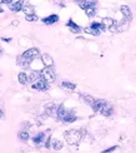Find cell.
Returning a JSON list of instances; mask_svg holds the SVG:
<instances>
[{"label":"cell","mask_w":136,"mask_h":153,"mask_svg":"<svg viewBox=\"0 0 136 153\" xmlns=\"http://www.w3.org/2000/svg\"><path fill=\"white\" fill-rule=\"evenodd\" d=\"M57 118L68 123H73L76 120L75 112L73 109H66L64 105H59V108H57Z\"/></svg>","instance_id":"obj_1"},{"label":"cell","mask_w":136,"mask_h":153,"mask_svg":"<svg viewBox=\"0 0 136 153\" xmlns=\"http://www.w3.org/2000/svg\"><path fill=\"white\" fill-rule=\"evenodd\" d=\"M81 139V132L77 131V129H71V131H68L65 133V141L68 142V144H77L80 142Z\"/></svg>","instance_id":"obj_2"},{"label":"cell","mask_w":136,"mask_h":153,"mask_svg":"<svg viewBox=\"0 0 136 153\" xmlns=\"http://www.w3.org/2000/svg\"><path fill=\"white\" fill-rule=\"evenodd\" d=\"M40 75H41V78L44 80H46L48 83H54L56 79V74L53 69H51V67H46L45 69H43Z\"/></svg>","instance_id":"obj_3"},{"label":"cell","mask_w":136,"mask_h":153,"mask_svg":"<svg viewBox=\"0 0 136 153\" xmlns=\"http://www.w3.org/2000/svg\"><path fill=\"white\" fill-rule=\"evenodd\" d=\"M37 55H39V49H37V48H30V49L25 50V52L23 53L24 58H26V59H29V60L34 59L35 56H37Z\"/></svg>","instance_id":"obj_4"},{"label":"cell","mask_w":136,"mask_h":153,"mask_svg":"<svg viewBox=\"0 0 136 153\" xmlns=\"http://www.w3.org/2000/svg\"><path fill=\"white\" fill-rule=\"evenodd\" d=\"M33 87L34 89H37V91H46L48 89V82L44 80L43 78L41 79H37L35 83H33Z\"/></svg>","instance_id":"obj_5"},{"label":"cell","mask_w":136,"mask_h":153,"mask_svg":"<svg viewBox=\"0 0 136 153\" xmlns=\"http://www.w3.org/2000/svg\"><path fill=\"white\" fill-rule=\"evenodd\" d=\"M57 108L59 107H56L54 103H50L45 107V112H46V114L50 117H57Z\"/></svg>","instance_id":"obj_6"},{"label":"cell","mask_w":136,"mask_h":153,"mask_svg":"<svg viewBox=\"0 0 136 153\" xmlns=\"http://www.w3.org/2000/svg\"><path fill=\"white\" fill-rule=\"evenodd\" d=\"M106 104V102L104 100V99H95V102H94V104L91 105L93 107V109L95 111V112H100L101 109H102V107Z\"/></svg>","instance_id":"obj_7"},{"label":"cell","mask_w":136,"mask_h":153,"mask_svg":"<svg viewBox=\"0 0 136 153\" xmlns=\"http://www.w3.org/2000/svg\"><path fill=\"white\" fill-rule=\"evenodd\" d=\"M23 4H24V0H18L16 3H11L9 5V9L11 11H19V10H21Z\"/></svg>","instance_id":"obj_8"},{"label":"cell","mask_w":136,"mask_h":153,"mask_svg":"<svg viewBox=\"0 0 136 153\" xmlns=\"http://www.w3.org/2000/svg\"><path fill=\"white\" fill-rule=\"evenodd\" d=\"M100 113L102 114V116H105V117H109V116H111V114H112V107L110 105L109 103H106L105 105L102 107V109L100 111Z\"/></svg>","instance_id":"obj_9"},{"label":"cell","mask_w":136,"mask_h":153,"mask_svg":"<svg viewBox=\"0 0 136 153\" xmlns=\"http://www.w3.org/2000/svg\"><path fill=\"white\" fill-rule=\"evenodd\" d=\"M41 60H43V63H44L45 67H51V65L54 64L53 58H51L49 54H43V55H41Z\"/></svg>","instance_id":"obj_10"},{"label":"cell","mask_w":136,"mask_h":153,"mask_svg":"<svg viewBox=\"0 0 136 153\" xmlns=\"http://www.w3.org/2000/svg\"><path fill=\"white\" fill-rule=\"evenodd\" d=\"M120 10H121V13H122V14H124V16L127 19V20H130V19H131V16H132L130 8H129L127 5H122L121 8H120Z\"/></svg>","instance_id":"obj_11"},{"label":"cell","mask_w":136,"mask_h":153,"mask_svg":"<svg viewBox=\"0 0 136 153\" xmlns=\"http://www.w3.org/2000/svg\"><path fill=\"white\" fill-rule=\"evenodd\" d=\"M57 20H59V16L57 15H50V16H46V18H44L43 19V22L45 23V24H48V25H50V24H55Z\"/></svg>","instance_id":"obj_12"},{"label":"cell","mask_w":136,"mask_h":153,"mask_svg":"<svg viewBox=\"0 0 136 153\" xmlns=\"http://www.w3.org/2000/svg\"><path fill=\"white\" fill-rule=\"evenodd\" d=\"M51 148H54L55 151H59L62 148V143L59 139H51Z\"/></svg>","instance_id":"obj_13"},{"label":"cell","mask_w":136,"mask_h":153,"mask_svg":"<svg viewBox=\"0 0 136 153\" xmlns=\"http://www.w3.org/2000/svg\"><path fill=\"white\" fill-rule=\"evenodd\" d=\"M44 138H45V134L43 132H40V133H37V134L33 138V141H34L35 144H41L44 142Z\"/></svg>","instance_id":"obj_14"},{"label":"cell","mask_w":136,"mask_h":153,"mask_svg":"<svg viewBox=\"0 0 136 153\" xmlns=\"http://www.w3.org/2000/svg\"><path fill=\"white\" fill-rule=\"evenodd\" d=\"M68 27L71 29V31H73V33H79V31H81L80 27H79V25H76V24H75L73 20L68 22Z\"/></svg>","instance_id":"obj_15"},{"label":"cell","mask_w":136,"mask_h":153,"mask_svg":"<svg viewBox=\"0 0 136 153\" xmlns=\"http://www.w3.org/2000/svg\"><path fill=\"white\" fill-rule=\"evenodd\" d=\"M18 79H19V82H20V84H26L28 83V80H29V78H28V75L25 74L24 72H21V73H19V75H18Z\"/></svg>","instance_id":"obj_16"},{"label":"cell","mask_w":136,"mask_h":153,"mask_svg":"<svg viewBox=\"0 0 136 153\" xmlns=\"http://www.w3.org/2000/svg\"><path fill=\"white\" fill-rule=\"evenodd\" d=\"M85 13H86V15L89 18H94L96 15V9H95V6H90V8L85 9Z\"/></svg>","instance_id":"obj_17"},{"label":"cell","mask_w":136,"mask_h":153,"mask_svg":"<svg viewBox=\"0 0 136 153\" xmlns=\"http://www.w3.org/2000/svg\"><path fill=\"white\" fill-rule=\"evenodd\" d=\"M61 87L69 89V91H74V89L76 88V85L74 84V83H70V82H62L61 83Z\"/></svg>","instance_id":"obj_18"},{"label":"cell","mask_w":136,"mask_h":153,"mask_svg":"<svg viewBox=\"0 0 136 153\" xmlns=\"http://www.w3.org/2000/svg\"><path fill=\"white\" fill-rule=\"evenodd\" d=\"M81 98L86 102L87 104H90V105H93L94 104V102H95V99L91 97V95H87V94H84V95H81Z\"/></svg>","instance_id":"obj_19"},{"label":"cell","mask_w":136,"mask_h":153,"mask_svg":"<svg viewBox=\"0 0 136 153\" xmlns=\"http://www.w3.org/2000/svg\"><path fill=\"white\" fill-rule=\"evenodd\" d=\"M102 24L105 25V28H111L112 25L115 24V22L112 20V19H110V18H105V19H102Z\"/></svg>","instance_id":"obj_20"},{"label":"cell","mask_w":136,"mask_h":153,"mask_svg":"<svg viewBox=\"0 0 136 153\" xmlns=\"http://www.w3.org/2000/svg\"><path fill=\"white\" fill-rule=\"evenodd\" d=\"M90 27L94 28V29H96V30H99V31H101V30L105 29V25H104L102 23H93L91 25H90Z\"/></svg>","instance_id":"obj_21"},{"label":"cell","mask_w":136,"mask_h":153,"mask_svg":"<svg viewBox=\"0 0 136 153\" xmlns=\"http://www.w3.org/2000/svg\"><path fill=\"white\" fill-rule=\"evenodd\" d=\"M85 31H86V33H89V34L95 35V36H98V35L100 34L99 30H96V29H94V28H91V27H87V28L85 29Z\"/></svg>","instance_id":"obj_22"},{"label":"cell","mask_w":136,"mask_h":153,"mask_svg":"<svg viewBox=\"0 0 136 153\" xmlns=\"http://www.w3.org/2000/svg\"><path fill=\"white\" fill-rule=\"evenodd\" d=\"M19 139H21V141H28L29 139V134H28V132H25V131H21L20 133H19Z\"/></svg>","instance_id":"obj_23"},{"label":"cell","mask_w":136,"mask_h":153,"mask_svg":"<svg viewBox=\"0 0 136 153\" xmlns=\"http://www.w3.org/2000/svg\"><path fill=\"white\" fill-rule=\"evenodd\" d=\"M23 11H24L26 15L34 14V8H33V6H30V5H28V6H25V8L23 9Z\"/></svg>","instance_id":"obj_24"},{"label":"cell","mask_w":136,"mask_h":153,"mask_svg":"<svg viewBox=\"0 0 136 153\" xmlns=\"http://www.w3.org/2000/svg\"><path fill=\"white\" fill-rule=\"evenodd\" d=\"M39 76H41L40 73H37V72H31L30 75H29V80H37Z\"/></svg>","instance_id":"obj_25"},{"label":"cell","mask_w":136,"mask_h":153,"mask_svg":"<svg viewBox=\"0 0 136 153\" xmlns=\"http://www.w3.org/2000/svg\"><path fill=\"white\" fill-rule=\"evenodd\" d=\"M25 19H26L28 22H36V20H37V16H36L35 14H30V15L25 16Z\"/></svg>","instance_id":"obj_26"},{"label":"cell","mask_w":136,"mask_h":153,"mask_svg":"<svg viewBox=\"0 0 136 153\" xmlns=\"http://www.w3.org/2000/svg\"><path fill=\"white\" fill-rule=\"evenodd\" d=\"M116 148H118V147H116V146H115V147H111V148H107L106 151H104V153H110V152H112V151H115Z\"/></svg>","instance_id":"obj_27"},{"label":"cell","mask_w":136,"mask_h":153,"mask_svg":"<svg viewBox=\"0 0 136 153\" xmlns=\"http://www.w3.org/2000/svg\"><path fill=\"white\" fill-rule=\"evenodd\" d=\"M1 3H5V4H8V5H10L11 4V0H0Z\"/></svg>","instance_id":"obj_28"},{"label":"cell","mask_w":136,"mask_h":153,"mask_svg":"<svg viewBox=\"0 0 136 153\" xmlns=\"http://www.w3.org/2000/svg\"><path fill=\"white\" fill-rule=\"evenodd\" d=\"M1 40H4V42H6V43H9L11 39H10V38H3V39Z\"/></svg>","instance_id":"obj_29"},{"label":"cell","mask_w":136,"mask_h":153,"mask_svg":"<svg viewBox=\"0 0 136 153\" xmlns=\"http://www.w3.org/2000/svg\"><path fill=\"white\" fill-rule=\"evenodd\" d=\"M3 116H4V112H3L1 109H0V119H1V118H3Z\"/></svg>","instance_id":"obj_30"},{"label":"cell","mask_w":136,"mask_h":153,"mask_svg":"<svg viewBox=\"0 0 136 153\" xmlns=\"http://www.w3.org/2000/svg\"><path fill=\"white\" fill-rule=\"evenodd\" d=\"M0 13H3V8H1V6H0Z\"/></svg>","instance_id":"obj_31"}]
</instances>
